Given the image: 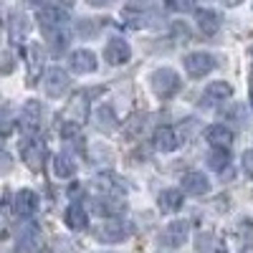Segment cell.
<instances>
[{
  "instance_id": "38",
  "label": "cell",
  "mask_w": 253,
  "mask_h": 253,
  "mask_svg": "<svg viewBox=\"0 0 253 253\" xmlns=\"http://www.w3.org/2000/svg\"><path fill=\"white\" fill-rule=\"evenodd\" d=\"M223 3H225V5H241L243 0H223Z\"/></svg>"
},
{
  "instance_id": "1",
  "label": "cell",
  "mask_w": 253,
  "mask_h": 253,
  "mask_svg": "<svg viewBox=\"0 0 253 253\" xmlns=\"http://www.w3.org/2000/svg\"><path fill=\"white\" fill-rule=\"evenodd\" d=\"M150 84H152V91L160 96V99H172L180 86H182V81L180 76L172 71V69H157L152 76H150Z\"/></svg>"
},
{
  "instance_id": "28",
  "label": "cell",
  "mask_w": 253,
  "mask_h": 253,
  "mask_svg": "<svg viewBox=\"0 0 253 253\" xmlns=\"http://www.w3.org/2000/svg\"><path fill=\"white\" fill-rule=\"evenodd\" d=\"M195 248H198L200 253H228L225 248H220V243H218L213 236H208V233H200V236L195 238Z\"/></svg>"
},
{
  "instance_id": "11",
  "label": "cell",
  "mask_w": 253,
  "mask_h": 253,
  "mask_svg": "<svg viewBox=\"0 0 253 253\" xmlns=\"http://www.w3.org/2000/svg\"><path fill=\"white\" fill-rule=\"evenodd\" d=\"M38 23H41V28H43V31H51V28H66L69 15L63 13L61 8L51 5V8L38 10Z\"/></svg>"
},
{
  "instance_id": "30",
  "label": "cell",
  "mask_w": 253,
  "mask_h": 253,
  "mask_svg": "<svg viewBox=\"0 0 253 253\" xmlns=\"http://www.w3.org/2000/svg\"><path fill=\"white\" fill-rule=\"evenodd\" d=\"M51 253H79V243H74L66 236H58L51 243Z\"/></svg>"
},
{
  "instance_id": "4",
  "label": "cell",
  "mask_w": 253,
  "mask_h": 253,
  "mask_svg": "<svg viewBox=\"0 0 253 253\" xmlns=\"http://www.w3.org/2000/svg\"><path fill=\"white\" fill-rule=\"evenodd\" d=\"M185 71L193 76V79H203L205 74H210L215 69V58L205 53V51H195V53H187L185 56Z\"/></svg>"
},
{
  "instance_id": "14",
  "label": "cell",
  "mask_w": 253,
  "mask_h": 253,
  "mask_svg": "<svg viewBox=\"0 0 253 253\" xmlns=\"http://www.w3.org/2000/svg\"><path fill=\"white\" fill-rule=\"evenodd\" d=\"M152 144L160 152H172V150L180 147V137H177L175 129H170V126H160V129H155V134H152Z\"/></svg>"
},
{
  "instance_id": "33",
  "label": "cell",
  "mask_w": 253,
  "mask_h": 253,
  "mask_svg": "<svg viewBox=\"0 0 253 253\" xmlns=\"http://www.w3.org/2000/svg\"><path fill=\"white\" fill-rule=\"evenodd\" d=\"M167 3H170V8H175V10L185 13V10H193L198 0H167Z\"/></svg>"
},
{
  "instance_id": "25",
  "label": "cell",
  "mask_w": 253,
  "mask_h": 253,
  "mask_svg": "<svg viewBox=\"0 0 253 253\" xmlns=\"http://www.w3.org/2000/svg\"><path fill=\"white\" fill-rule=\"evenodd\" d=\"M43 58H46V53H43V46H41V43H31V46H28L31 79H38V74H41V66H43Z\"/></svg>"
},
{
  "instance_id": "21",
  "label": "cell",
  "mask_w": 253,
  "mask_h": 253,
  "mask_svg": "<svg viewBox=\"0 0 253 253\" xmlns=\"http://www.w3.org/2000/svg\"><path fill=\"white\" fill-rule=\"evenodd\" d=\"M26 36H28V18L23 13H13L10 15V41L20 43Z\"/></svg>"
},
{
  "instance_id": "36",
  "label": "cell",
  "mask_w": 253,
  "mask_h": 253,
  "mask_svg": "<svg viewBox=\"0 0 253 253\" xmlns=\"http://www.w3.org/2000/svg\"><path fill=\"white\" fill-rule=\"evenodd\" d=\"M28 3H31V5H38L41 10H43V8H51V0H28Z\"/></svg>"
},
{
  "instance_id": "7",
  "label": "cell",
  "mask_w": 253,
  "mask_h": 253,
  "mask_svg": "<svg viewBox=\"0 0 253 253\" xmlns=\"http://www.w3.org/2000/svg\"><path fill=\"white\" fill-rule=\"evenodd\" d=\"M104 56H107V61L112 63V66H119V63H126L132 56V48L129 43H126L124 38H112L107 48H104Z\"/></svg>"
},
{
  "instance_id": "6",
  "label": "cell",
  "mask_w": 253,
  "mask_h": 253,
  "mask_svg": "<svg viewBox=\"0 0 253 253\" xmlns=\"http://www.w3.org/2000/svg\"><path fill=\"white\" fill-rule=\"evenodd\" d=\"M38 205H41V200H38V195L33 193V190L23 187V190H18V193H15L13 208H15V213L20 218H31L36 210H38Z\"/></svg>"
},
{
  "instance_id": "35",
  "label": "cell",
  "mask_w": 253,
  "mask_h": 253,
  "mask_svg": "<svg viewBox=\"0 0 253 253\" xmlns=\"http://www.w3.org/2000/svg\"><path fill=\"white\" fill-rule=\"evenodd\" d=\"M228 117H233V119H238V122H243V119H246V117H243V109H241V107L230 109V112H228Z\"/></svg>"
},
{
  "instance_id": "27",
  "label": "cell",
  "mask_w": 253,
  "mask_h": 253,
  "mask_svg": "<svg viewBox=\"0 0 253 253\" xmlns=\"http://www.w3.org/2000/svg\"><path fill=\"white\" fill-rule=\"evenodd\" d=\"M96 124H99V129L101 132H114V126H117V117L109 107H99L96 109Z\"/></svg>"
},
{
  "instance_id": "23",
  "label": "cell",
  "mask_w": 253,
  "mask_h": 253,
  "mask_svg": "<svg viewBox=\"0 0 253 253\" xmlns=\"http://www.w3.org/2000/svg\"><path fill=\"white\" fill-rule=\"evenodd\" d=\"M41 114H43V109H41L38 101H33V99L26 101V107H23V126H28V129H38Z\"/></svg>"
},
{
  "instance_id": "37",
  "label": "cell",
  "mask_w": 253,
  "mask_h": 253,
  "mask_svg": "<svg viewBox=\"0 0 253 253\" xmlns=\"http://www.w3.org/2000/svg\"><path fill=\"white\" fill-rule=\"evenodd\" d=\"M86 3H89V5H96V8H101V5H107L109 0H86Z\"/></svg>"
},
{
  "instance_id": "16",
  "label": "cell",
  "mask_w": 253,
  "mask_h": 253,
  "mask_svg": "<svg viewBox=\"0 0 253 253\" xmlns=\"http://www.w3.org/2000/svg\"><path fill=\"white\" fill-rule=\"evenodd\" d=\"M233 96V86H230L228 81H213L210 86L205 89V96H203V107L213 101H223V99H230Z\"/></svg>"
},
{
  "instance_id": "18",
  "label": "cell",
  "mask_w": 253,
  "mask_h": 253,
  "mask_svg": "<svg viewBox=\"0 0 253 253\" xmlns=\"http://www.w3.org/2000/svg\"><path fill=\"white\" fill-rule=\"evenodd\" d=\"M86 117H89V99H86V94H76L69 104V119L74 124H84Z\"/></svg>"
},
{
  "instance_id": "2",
  "label": "cell",
  "mask_w": 253,
  "mask_h": 253,
  "mask_svg": "<svg viewBox=\"0 0 253 253\" xmlns=\"http://www.w3.org/2000/svg\"><path fill=\"white\" fill-rule=\"evenodd\" d=\"M132 230H134V228H132L129 223L112 218L109 223H104V225L96 228V238H99L101 243H122V241H126V238L132 236Z\"/></svg>"
},
{
  "instance_id": "13",
  "label": "cell",
  "mask_w": 253,
  "mask_h": 253,
  "mask_svg": "<svg viewBox=\"0 0 253 253\" xmlns=\"http://www.w3.org/2000/svg\"><path fill=\"white\" fill-rule=\"evenodd\" d=\"M220 13H215V10H208V8H200V10H195V23H198V28L205 33V36H215L218 31H220Z\"/></svg>"
},
{
  "instance_id": "29",
  "label": "cell",
  "mask_w": 253,
  "mask_h": 253,
  "mask_svg": "<svg viewBox=\"0 0 253 253\" xmlns=\"http://www.w3.org/2000/svg\"><path fill=\"white\" fill-rule=\"evenodd\" d=\"M122 18L126 20V26H129V28H144L147 23H150V15H147L144 10H139V8H129V10H124L122 13Z\"/></svg>"
},
{
  "instance_id": "24",
  "label": "cell",
  "mask_w": 253,
  "mask_h": 253,
  "mask_svg": "<svg viewBox=\"0 0 253 253\" xmlns=\"http://www.w3.org/2000/svg\"><path fill=\"white\" fill-rule=\"evenodd\" d=\"M46 38H48V43L56 53H61L63 48L69 46V28H51V31H43Z\"/></svg>"
},
{
  "instance_id": "9",
  "label": "cell",
  "mask_w": 253,
  "mask_h": 253,
  "mask_svg": "<svg viewBox=\"0 0 253 253\" xmlns=\"http://www.w3.org/2000/svg\"><path fill=\"white\" fill-rule=\"evenodd\" d=\"M205 137H208V142L213 144L215 150H228V147L233 144V139H236L233 129H230V126H225V124H213V126H208Z\"/></svg>"
},
{
  "instance_id": "34",
  "label": "cell",
  "mask_w": 253,
  "mask_h": 253,
  "mask_svg": "<svg viewBox=\"0 0 253 253\" xmlns=\"http://www.w3.org/2000/svg\"><path fill=\"white\" fill-rule=\"evenodd\" d=\"M243 170H246L248 175H253V150H248V152L243 155Z\"/></svg>"
},
{
  "instance_id": "26",
  "label": "cell",
  "mask_w": 253,
  "mask_h": 253,
  "mask_svg": "<svg viewBox=\"0 0 253 253\" xmlns=\"http://www.w3.org/2000/svg\"><path fill=\"white\" fill-rule=\"evenodd\" d=\"M233 241H236V246H238L241 251H246V248L253 243V228H251L248 220H243V223L233 230Z\"/></svg>"
},
{
  "instance_id": "5",
  "label": "cell",
  "mask_w": 253,
  "mask_h": 253,
  "mask_svg": "<svg viewBox=\"0 0 253 253\" xmlns=\"http://www.w3.org/2000/svg\"><path fill=\"white\" fill-rule=\"evenodd\" d=\"M187 238H190V223L187 220H175L162 230V243L167 248H180L187 243Z\"/></svg>"
},
{
  "instance_id": "10",
  "label": "cell",
  "mask_w": 253,
  "mask_h": 253,
  "mask_svg": "<svg viewBox=\"0 0 253 253\" xmlns=\"http://www.w3.org/2000/svg\"><path fill=\"white\" fill-rule=\"evenodd\" d=\"M69 66L74 74H91V71H96V56L86 48H79L69 56Z\"/></svg>"
},
{
  "instance_id": "15",
  "label": "cell",
  "mask_w": 253,
  "mask_h": 253,
  "mask_svg": "<svg viewBox=\"0 0 253 253\" xmlns=\"http://www.w3.org/2000/svg\"><path fill=\"white\" fill-rule=\"evenodd\" d=\"M41 248V233L36 225H23V230L18 233V251L20 253H38Z\"/></svg>"
},
{
  "instance_id": "20",
  "label": "cell",
  "mask_w": 253,
  "mask_h": 253,
  "mask_svg": "<svg viewBox=\"0 0 253 253\" xmlns=\"http://www.w3.org/2000/svg\"><path fill=\"white\" fill-rule=\"evenodd\" d=\"M74 172H76V162L69 155H56L53 157V175L56 177L69 180V177H74Z\"/></svg>"
},
{
  "instance_id": "22",
  "label": "cell",
  "mask_w": 253,
  "mask_h": 253,
  "mask_svg": "<svg viewBox=\"0 0 253 253\" xmlns=\"http://www.w3.org/2000/svg\"><path fill=\"white\" fill-rule=\"evenodd\" d=\"M94 210H96L99 215L117 218L122 210H124V205H122L119 200H114V198H99V200H94Z\"/></svg>"
},
{
  "instance_id": "19",
  "label": "cell",
  "mask_w": 253,
  "mask_h": 253,
  "mask_svg": "<svg viewBox=\"0 0 253 253\" xmlns=\"http://www.w3.org/2000/svg\"><path fill=\"white\" fill-rule=\"evenodd\" d=\"M66 225L74 228V230H86L89 228V215L79 203H74L69 210H66Z\"/></svg>"
},
{
  "instance_id": "31",
  "label": "cell",
  "mask_w": 253,
  "mask_h": 253,
  "mask_svg": "<svg viewBox=\"0 0 253 253\" xmlns=\"http://www.w3.org/2000/svg\"><path fill=\"white\" fill-rule=\"evenodd\" d=\"M76 33H79L81 38H91V36L99 33V23H94L91 18H81L79 23H76Z\"/></svg>"
},
{
  "instance_id": "17",
  "label": "cell",
  "mask_w": 253,
  "mask_h": 253,
  "mask_svg": "<svg viewBox=\"0 0 253 253\" xmlns=\"http://www.w3.org/2000/svg\"><path fill=\"white\" fill-rule=\"evenodd\" d=\"M182 193L180 190H175V187H170V190H162L160 193V200H157V205H160V210L162 213H177V210L182 208Z\"/></svg>"
},
{
  "instance_id": "12",
  "label": "cell",
  "mask_w": 253,
  "mask_h": 253,
  "mask_svg": "<svg viewBox=\"0 0 253 253\" xmlns=\"http://www.w3.org/2000/svg\"><path fill=\"white\" fill-rule=\"evenodd\" d=\"M23 160H26V165L31 167L33 172H38L41 167H43V160H46L43 144H41L38 139H28V142H23Z\"/></svg>"
},
{
  "instance_id": "32",
  "label": "cell",
  "mask_w": 253,
  "mask_h": 253,
  "mask_svg": "<svg viewBox=\"0 0 253 253\" xmlns=\"http://www.w3.org/2000/svg\"><path fill=\"white\" fill-rule=\"evenodd\" d=\"M208 165L220 172L223 167H228V150H213V152L208 155Z\"/></svg>"
},
{
  "instance_id": "3",
  "label": "cell",
  "mask_w": 253,
  "mask_h": 253,
  "mask_svg": "<svg viewBox=\"0 0 253 253\" xmlns=\"http://www.w3.org/2000/svg\"><path fill=\"white\" fill-rule=\"evenodd\" d=\"M69 86H71V81H69V74L63 69L53 66V69L46 71V76H43V91H46V96L58 99V96H63L69 91Z\"/></svg>"
},
{
  "instance_id": "8",
  "label": "cell",
  "mask_w": 253,
  "mask_h": 253,
  "mask_svg": "<svg viewBox=\"0 0 253 253\" xmlns=\"http://www.w3.org/2000/svg\"><path fill=\"white\" fill-rule=\"evenodd\" d=\"M182 187H185V193H187V195L200 198V195H208V190H210V180H208V175H205V172L193 170V172H187V175L182 177Z\"/></svg>"
}]
</instances>
